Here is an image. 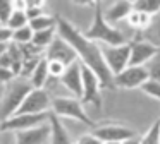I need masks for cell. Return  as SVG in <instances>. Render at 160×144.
I'll return each mask as SVG.
<instances>
[{
    "instance_id": "6da1fadb",
    "label": "cell",
    "mask_w": 160,
    "mask_h": 144,
    "mask_svg": "<svg viewBox=\"0 0 160 144\" xmlns=\"http://www.w3.org/2000/svg\"><path fill=\"white\" fill-rule=\"evenodd\" d=\"M57 34L60 38H64L74 48L78 60L98 75L102 88L115 89L114 75H112V72L107 67V62L103 58V51H102L100 45L95 43V41H90L83 34V31H79L71 21L64 19V17H57Z\"/></svg>"
},
{
    "instance_id": "7a4b0ae2",
    "label": "cell",
    "mask_w": 160,
    "mask_h": 144,
    "mask_svg": "<svg viewBox=\"0 0 160 144\" xmlns=\"http://www.w3.org/2000/svg\"><path fill=\"white\" fill-rule=\"evenodd\" d=\"M33 89L35 88L31 86L29 79L21 77V75L14 77L9 84L4 86V91H2V96H0V123L12 118L19 112L24 98Z\"/></svg>"
},
{
    "instance_id": "3957f363",
    "label": "cell",
    "mask_w": 160,
    "mask_h": 144,
    "mask_svg": "<svg viewBox=\"0 0 160 144\" xmlns=\"http://www.w3.org/2000/svg\"><path fill=\"white\" fill-rule=\"evenodd\" d=\"M83 34L88 38L90 41L95 43H103L105 46H119V45H126L124 33L117 27H114L112 24L107 22L105 19V12L100 9V5H95V14H93V21H91L90 27L86 31H83Z\"/></svg>"
},
{
    "instance_id": "277c9868",
    "label": "cell",
    "mask_w": 160,
    "mask_h": 144,
    "mask_svg": "<svg viewBox=\"0 0 160 144\" xmlns=\"http://www.w3.org/2000/svg\"><path fill=\"white\" fill-rule=\"evenodd\" d=\"M52 113H55L59 118L78 120V122L84 123L90 129H93L97 125L86 113L81 99L74 98V96H57V98H52Z\"/></svg>"
},
{
    "instance_id": "5b68a950",
    "label": "cell",
    "mask_w": 160,
    "mask_h": 144,
    "mask_svg": "<svg viewBox=\"0 0 160 144\" xmlns=\"http://www.w3.org/2000/svg\"><path fill=\"white\" fill-rule=\"evenodd\" d=\"M91 134L97 139H100L102 142H119V144L131 139L134 136H138L134 132V129H131L129 125H124L121 122H110V120L97 123L91 129Z\"/></svg>"
},
{
    "instance_id": "8992f818",
    "label": "cell",
    "mask_w": 160,
    "mask_h": 144,
    "mask_svg": "<svg viewBox=\"0 0 160 144\" xmlns=\"http://www.w3.org/2000/svg\"><path fill=\"white\" fill-rule=\"evenodd\" d=\"M83 67V96H81V103L83 105H93L97 110H103V99H102V82L98 75L95 74L91 69Z\"/></svg>"
},
{
    "instance_id": "52a82bcc",
    "label": "cell",
    "mask_w": 160,
    "mask_h": 144,
    "mask_svg": "<svg viewBox=\"0 0 160 144\" xmlns=\"http://www.w3.org/2000/svg\"><path fill=\"white\" fill-rule=\"evenodd\" d=\"M52 112V96L47 89H33L24 98L16 115H38Z\"/></svg>"
},
{
    "instance_id": "ba28073f",
    "label": "cell",
    "mask_w": 160,
    "mask_h": 144,
    "mask_svg": "<svg viewBox=\"0 0 160 144\" xmlns=\"http://www.w3.org/2000/svg\"><path fill=\"white\" fill-rule=\"evenodd\" d=\"M103 51V58L107 62L108 70L112 72V75L121 74L122 70L129 67V58H131V45H119V46H102Z\"/></svg>"
},
{
    "instance_id": "9c48e42d",
    "label": "cell",
    "mask_w": 160,
    "mask_h": 144,
    "mask_svg": "<svg viewBox=\"0 0 160 144\" xmlns=\"http://www.w3.org/2000/svg\"><path fill=\"white\" fill-rule=\"evenodd\" d=\"M148 79H150V74L146 67L129 65L121 74L114 75V86L115 89H139Z\"/></svg>"
},
{
    "instance_id": "30bf717a",
    "label": "cell",
    "mask_w": 160,
    "mask_h": 144,
    "mask_svg": "<svg viewBox=\"0 0 160 144\" xmlns=\"http://www.w3.org/2000/svg\"><path fill=\"white\" fill-rule=\"evenodd\" d=\"M48 113H38V115H14L12 118L5 120L0 123V130L2 132H22V130H29L35 127L42 125V123L48 122Z\"/></svg>"
},
{
    "instance_id": "8fae6325",
    "label": "cell",
    "mask_w": 160,
    "mask_h": 144,
    "mask_svg": "<svg viewBox=\"0 0 160 144\" xmlns=\"http://www.w3.org/2000/svg\"><path fill=\"white\" fill-rule=\"evenodd\" d=\"M131 58H129V65L134 67H146L148 62L158 53L160 48H157L155 45H152L150 41L143 40V38L136 36L131 41Z\"/></svg>"
},
{
    "instance_id": "7c38bea8",
    "label": "cell",
    "mask_w": 160,
    "mask_h": 144,
    "mask_svg": "<svg viewBox=\"0 0 160 144\" xmlns=\"http://www.w3.org/2000/svg\"><path fill=\"white\" fill-rule=\"evenodd\" d=\"M45 58L47 60H57V62H62L64 65H72L74 62H78V55L74 51V48L67 43L64 38H60L57 34V38L52 41L48 48L45 50Z\"/></svg>"
},
{
    "instance_id": "4fadbf2b",
    "label": "cell",
    "mask_w": 160,
    "mask_h": 144,
    "mask_svg": "<svg viewBox=\"0 0 160 144\" xmlns=\"http://www.w3.org/2000/svg\"><path fill=\"white\" fill-rule=\"evenodd\" d=\"M59 82L74 96V98H79L83 96V67H81V62H74L72 65L66 69L64 75L59 79Z\"/></svg>"
},
{
    "instance_id": "5bb4252c",
    "label": "cell",
    "mask_w": 160,
    "mask_h": 144,
    "mask_svg": "<svg viewBox=\"0 0 160 144\" xmlns=\"http://www.w3.org/2000/svg\"><path fill=\"white\" fill-rule=\"evenodd\" d=\"M16 144H50V123H42L29 130L16 132Z\"/></svg>"
},
{
    "instance_id": "9a60e30c",
    "label": "cell",
    "mask_w": 160,
    "mask_h": 144,
    "mask_svg": "<svg viewBox=\"0 0 160 144\" xmlns=\"http://www.w3.org/2000/svg\"><path fill=\"white\" fill-rule=\"evenodd\" d=\"M132 10H134L132 2H129V0H119V2L110 3V7L105 10V19H107L108 24L121 22V21H124V19L128 21L129 14H131Z\"/></svg>"
},
{
    "instance_id": "2e32d148",
    "label": "cell",
    "mask_w": 160,
    "mask_h": 144,
    "mask_svg": "<svg viewBox=\"0 0 160 144\" xmlns=\"http://www.w3.org/2000/svg\"><path fill=\"white\" fill-rule=\"evenodd\" d=\"M48 123H50V144H72L69 132L66 130L62 120L55 113L50 112Z\"/></svg>"
},
{
    "instance_id": "e0dca14e",
    "label": "cell",
    "mask_w": 160,
    "mask_h": 144,
    "mask_svg": "<svg viewBox=\"0 0 160 144\" xmlns=\"http://www.w3.org/2000/svg\"><path fill=\"white\" fill-rule=\"evenodd\" d=\"M50 81V74H48V62L43 57L40 60V64L36 65V69L33 70V74L29 75V82L35 89H45L47 84Z\"/></svg>"
},
{
    "instance_id": "ac0fdd59",
    "label": "cell",
    "mask_w": 160,
    "mask_h": 144,
    "mask_svg": "<svg viewBox=\"0 0 160 144\" xmlns=\"http://www.w3.org/2000/svg\"><path fill=\"white\" fill-rule=\"evenodd\" d=\"M152 22H153L152 16H148V14H145V12H138V10H132V12L129 14V17H128L129 27L136 29L139 34L145 33V31L152 26Z\"/></svg>"
},
{
    "instance_id": "d6986e66",
    "label": "cell",
    "mask_w": 160,
    "mask_h": 144,
    "mask_svg": "<svg viewBox=\"0 0 160 144\" xmlns=\"http://www.w3.org/2000/svg\"><path fill=\"white\" fill-rule=\"evenodd\" d=\"M57 38V27H52V29H45V31H38V33H35V36H33V43L36 48H40V50L45 51L47 48L52 45V41Z\"/></svg>"
},
{
    "instance_id": "ffe728a7",
    "label": "cell",
    "mask_w": 160,
    "mask_h": 144,
    "mask_svg": "<svg viewBox=\"0 0 160 144\" xmlns=\"http://www.w3.org/2000/svg\"><path fill=\"white\" fill-rule=\"evenodd\" d=\"M29 27H31L35 33L45 31V29H52V27H57V17L50 16V14H45V16H42V17H36V19L29 21Z\"/></svg>"
},
{
    "instance_id": "44dd1931",
    "label": "cell",
    "mask_w": 160,
    "mask_h": 144,
    "mask_svg": "<svg viewBox=\"0 0 160 144\" xmlns=\"http://www.w3.org/2000/svg\"><path fill=\"white\" fill-rule=\"evenodd\" d=\"M143 40L150 41L152 45H155L157 48H160V12L153 17V22L148 29L143 33Z\"/></svg>"
},
{
    "instance_id": "7402d4cb",
    "label": "cell",
    "mask_w": 160,
    "mask_h": 144,
    "mask_svg": "<svg viewBox=\"0 0 160 144\" xmlns=\"http://www.w3.org/2000/svg\"><path fill=\"white\" fill-rule=\"evenodd\" d=\"M132 5H134V10L145 12L152 17H155L160 12V0H134Z\"/></svg>"
},
{
    "instance_id": "603a6c76",
    "label": "cell",
    "mask_w": 160,
    "mask_h": 144,
    "mask_svg": "<svg viewBox=\"0 0 160 144\" xmlns=\"http://www.w3.org/2000/svg\"><path fill=\"white\" fill-rule=\"evenodd\" d=\"M29 26V19H28V14H26V10H16L12 12L11 19H9L7 22V27L11 31H18L21 29V27H26Z\"/></svg>"
},
{
    "instance_id": "cb8c5ba5",
    "label": "cell",
    "mask_w": 160,
    "mask_h": 144,
    "mask_svg": "<svg viewBox=\"0 0 160 144\" xmlns=\"http://www.w3.org/2000/svg\"><path fill=\"white\" fill-rule=\"evenodd\" d=\"M33 36H35V31L29 26L21 27L18 31H12V43L16 45H31L33 43Z\"/></svg>"
},
{
    "instance_id": "d4e9b609",
    "label": "cell",
    "mask_w": 160,
    "mask_h": 144,
    "mask_svg": "<svg viewBox=\"0 0 160 144\" xmlns=\"http://www.w3.org/2000/svg\"><path fill=\"white\" fill-rule=\"evenodd\" d=\"M141 144H160V118H157L143 134Z\"/></svg>"
},
{
    "instance_id": "484cf974",
    "label": "cell",
    "mask_w": 160,
    "mask_h": 144,
    "mask_svg": "<svg viewBox=\"0 0 160 144\" xmlns=\"http://www.w3.org/2000/svg\"><path fill=\"white\" fill-rule=\"evenodd\" d=\"M14 12V2L12 0H0V26H7Z\"/></svg>"
},
{
    "instance_id": "4316f807",
    "label": "cell",
    "mask_w": 160,
    "mask_h": 144,
    "mask_svg": "<svg viewBox=\"0 0 160 144\" xmlns=\"http://www.w3.org/2000/svg\"><path fill=\"white\" fill-rule=\"evenodd\" d=\"M139 89H141V91L145 93L146 96H150V98L160 101V82L153 81V79H148V81H146Z\"/></svg>"
},
{
    "instance_id": "83f0119b",
    "label": "cell",
    "mask_w": 160,
    "mask_h": 144,
    "mask_svg": "<svg viewBox=\"0 0 160 144\" xmlns=\"http://www.w3.org/2000/svg\"><path fill=\"white\" fill-rule=\"evenodd\" d=\"M146 69H148L150 79H153V81L160 82V50H158V53H157L155 57H153L152 60L148 62Z\"/></svg>"
},
{
    "instance_id": "f1b7e54d",
    "label": "cell",
    "mask_w": 160,
    "mask_h": 144,
    "mask_svg": "<svg viewBox=\"0 0 160 144\" xmlns=\"http://www.w3.org/2000/svg\"><path fill=\"white\" fill-rule=\"evenodd\" d=\"M48 62V74H50V79H57L59 81L60 77L64 75L67 65H64L62 62H57V60H47Z\"/></svg>"
},
{
    "instance_id": "f546056e",
    "label": "cell",
    "mask_w": 160,
    "mask_h": 144,
    "mask_svg": "<svg viewBox=\"0 0 160 144\" xmlns=\"http://www.w3.org/2000/svg\"><path fill=\"white\" fill-rule=\"evenodd\" d=\"M12 43V31L7 26H0V45Z\"/></svg>"
},
{
    "instance_id": "4dcf8cb0",
    "label": "cell",
    "mask_w": 160,
    "mask_h": 144,
    "mask_svg": "<svg viewBox=\"0 0 160 144\" xmlns=\"http://www.w3.org/2000/svg\"><path fill=\"white\" fill-rule=\"evenodd\" d=\"M14 77H18V75L14 74V72L11 70V69H4V67H0V82L2 84H9V82L12 81Z\"/></svg>"
},
{
    "instance_id": "1f68e13d",
    "label": "cell",
    "mask_w": 160,
    "mask_h": 144,
    "mask_svg": "<svg viewBox=\"0 0 160 144\" xmlns=\"http://www.w3.org/2000/svg\"><path fill=\"white\" fill-rule=\"evenodd\" d=\"M74 144H102V141L97 139L91 132H88V134H83Z\"/></svg>"
},
{
    "instance_id": "d6a6232c",
    "label": "cell",
    "mask_w": 160,
    "mask_h": 144,
    "mask_svg": "<svg viewBox=\"0 0 160 144\" xmlns=\"http://www.w3.org/2000/svg\"><path fill=\"white\" fill-rule=\"evenodd\" d=\"M121 144H141V137H139V136H134V137H131V139L124 141V142H121Z\"/></svg>"
},
{
    "instance_id": "836d02e7",
    "label": "cell",
    "mask_w": 160,
    "mask_h": 144,
    "mask_svg": "<svg viewBox=\"0 0 160 144\" xmlns=\"http://www.w3.org/2000/svg\"><path fill=\"white\" fill-rule=\"evenodd\" d=\"M9 45H11V43H9ZM9 45H0V57H2V55L9 50Z\"/></svg>"
},
{
    "instance_id": "e575fe53",
    "label": "cell",
    "mask_w": 160,
    "mask_h": 144,
    "mask_svg": "<svg viewBox=\"0 0 160 144\" xmlns=\"http://www.w3.org/2000/svg\"><path fill=\"white\" fill-rule=\"evenodd\" d=\"M102 144H119V142H102Z\"/></svg>"
}]
</instances>
